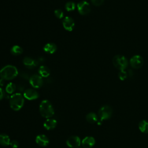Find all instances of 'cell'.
<instances>
[{"label":"cell","instance_id":"1","mask_svg":"<svg viewBox=\"0 0 148 148\" xmlns=\"http://www.w3.org/2000/svg\"><path fill=\"white\" fill-rule=\"evenodd\" d=\"M18 70L17 68L12 65L5 66L0 71V76L3 80H12L18 75Z\"/></svg>","mask_w":148,"mask_h":148},{"label":"cell","instance_id":"2","mask_svg":"<svg viewBox=\"0 0 148 148\" xmlns=\"http://www.w3.org/2000/svg\"><path fill=\"white\" fill-rule=\"evenodd\" d=\"M39 112L40 115L45 118L51 117L54 114V110L52 104L49 100H43L39 105Z\"/></svg>","mask_w":148,"mask_h":148},{"label":"cell","instance_id":"3","mask_svg":"<svg viewBox=\"0 0 148 148\" xmlns=\"http://www.w3.org/2000/svg\"><path fill=\"white\" fill-rule=\"evenodd\" d=\"M24 96L18 92L12 95L9 100L10 108L14 111L20 110L23 108L24 103Z\"/></svg>","mask_w":148,"mask_h":148},{"label":"cell","instance_id":"4","mask_svg":"<svg viewBox=\"0 0 148 148\" xmlns=\"http://www.w3.org/2000/svg\"><path fill=\"white\" fill-rule=\"evenodd\" d=\"M113 65L120 71H124L128 65L127 59L122 55H116L113 58Z\"/></svg>","mask_w":148,"mask_h":148},{"label":"cell","instance_id":"5","mask_svg":"<svg viewBox=\"0 0 148 148\" xmlns=\"http://www.w3.org/2000/svg\"><path fill=\"white\" fill-rule=\"evenodd\" d=\"M112 109L108 105L102 106L98 111V116L101 121L109 119L112 115Z\"/></svg>","mask_w":148,"mask_h":148},{"label":"cell","instance_id":"6","mask_svg":"<svg viewBox=\"0 0 148 148\" xmlns=\"http://www.w3.org/2000/svg\"><path fill=\"white\" fill-rule=\"evenodd\" d=\"M77 8L79 13L82 15H87L91 11L90 4L85 1L79 2L77 4Z\"/></svg>","mask_w":148,"mask_h":148},{"label":"cell","instance_id":"7","mask_svg":"<svg viewBox=\"0 0 148 148\" xmlns=\"http://www.w3.org/2000/svg\"><path fill=\"white\" fill-rule=\"evenodd\" d=\"M29 83L32 87L35 88H40L43 83L42 77L39 75H33L29 78Z\"/></svg>","mask_w":148,"mask_h":148},{"label":"cell","instance_id":"8","mask_svg":"<svg viewBox=\"0 0 148 148\" xmlns=\"http://www.w3.org/2000/svg\"><path fill=\"white\" fill-rule=\"evenodd\" d=\"M130 65L134 69L140 68L143 64V60L140 56L135 55L132 57L130 60Z\"/></svg>","mask_w":148,"mask_h":148},{"label":"cell","instance_id":"9","mask_svg":"<svg viewBox=\"0 0 148 148\" xmlns=\"http://www.w3.org/2000/svg\"><path fill=\"white\" fill-rule=\"evenodd\" d=\"M80 139L77 136H71L66 141V145L71 148H76L80 145Z\"/></svg>","mask_w":148,"mask_h":148},{"label":"cell","instance_id":"10","mask_svg":"<svg viewBox=\"0 0 148 148\" xmlns=\"http://www.w3.org/2000/svg\"><path fill=\"white\" fill-rule=\"evenodd\" d=\"M62 25L65 29L68 31H72L75 28V21L71 17L66 16L62 20Z\"/></svg>","mask_w":148,"mask_h":148},{"label":"cell","instance_id":"11","mask_svg":"<svg viewBox=\"0 0 148 148\" xmlns=\"http://www.w3.org/2000/svg\"><path fill=\"white\" fill-rule=\"evenodd\" d=\"M23 96L28 100H34L38 98L39 95L35 89L28 88L24 91Z\"/></svg>","mask_w":148,"mask_h":148},{"label":"cell","instance_id":"12","mask_svg":"<svg viewBox=\"0 0 148 148\" xmlns=\"http://www.w3.org/2000/svg\"><path fill=\"white\" fill-rule=\"evenodd\" d=\"M35 142L39 146L41 147H45L49 143V140L47 136L43 134H40L36 136Z\"/></svg>","mask_w":148,"mask_h":148},{"label":"cell","instance_id":"13","mask_svg":"<svg viewBox=\"0 0 148 148\" xmlns=\"http://www.w3.org/2000/svg\"><path fill=\"white\" fill-rule=\"evenodd\" d=\"M23 62L27 68L29 69H32L38 65L39 61L37 60L32 59V58L29 57H26L23 59Z\"/></svg>","mask_w":148,"mask_h":148},{"label":"cell","instance_id":"14","mask_svg":"<svg viewBox=\"0 0 148 148\" xmlns=\"http://www.w3.org/2000/svg\"><path fill=\"white\" fill-rule=\"evenodd\" d=\"M95 143V139L92 136H86L82 141V145L84 148H91Z\"/></svg>","mask_w":148,"mask_h":148},{"label":"cell","instance_id":"15","mask_svg":"<svg viewBox=\"0 0 148 148\" xmlns=\"http://www.w3.org/2000/svg\"><path fill=\"white\" fill-rule=\"evenodd\" d=\"M57 124V122L55 119L49 118V119H47L46 121L44 122L43 127L47 130H51L56 128Z\"/></svg>","mask_w":148,"mask_h":148},{"label":"cell","instance_id":"16","mask_svg":"<svg viewBox=\"0 0 148 148\" xmlns=\"http://www.w3.org/2000/svg\"><path fill=\"white\" fill-rule=\"evenodd\" d=\"M57 47L55 43H48L45 45L43 47V50L47 53L53 54L57 51Z\"/></svg>","mask_w":148,"mask_h":148},{"label":"cell","instance_id":"17","mask_svg":"<svg viewBox=\"0 0 148 148\" xmlns=\"http://www.w3.org/2000/svg\"><path fill=\"white\" fill-rule=\"evenodd\" d=\"M39 73L42 77H47L50 74V70L47 66L42 65L39 68Z\"/></svg>","mask_w":148,"mask_h":148},{"label":"cell","instance_id":"18","mask_svg":"<svg viewBox=\"0 0 148 148\" xmlns=\"http://www.w3.org/2000/svg\"><path fill=\"white\" fill-rule=\"evenodd\" d=\"M10 140L9 136L5 134H0V145L3 146H7L10 145Z\"/></svg>","mask_w":148,"mask_h":148},{"label":"cell","instance_id":"19","mask_svg":"<svg viewBox=\"0 0 148 148\" xmlns=\"http://www.w3.org/2000/svg\"><path fill=\"white\" fill-rule=\"evenodd\" d=\"M86 119L87 121L89 123L93 124L98 121V117L95 113L90 112L86 115Z\"/></svg>","mask_w":148,"mask_h":148},{"label":"cell","instance_id":"20","mask_svg":"<svg viewBox=\"0 0 148 148\" xmlns=\"http://www.w3.org/2000/svg\"><path fill=\"white\" fill-rule=\"evenodd\" d=\"M139 130L147 134L148 133V122L146 120H142L138 124Z\"/></svg>","mask_w":148,"mask_h":148},{"label":"cell","instance_id":"21","mask_svg":"<svg viewBox=\"0 0 148 148\" xmlns=\"http://www.w3.org/2000/svg\"><path fill=\"white\" fill-rule=\"evenodd\" d=\"M23 52V49L21 47L18 45H14L10 49V53L14 56H19Z\"/></svg>","mask_w":148,"mask_h":148},{"label":"cell","instance_id":"22","mask_svg":"<svg viewBox=\"0 0 148 148\" xmlns=\"http://www.w3.org/2000/svg\"><path fill=\"white\" fill-rule=\"evenodd\" d=\"M16 89V86L15 85L14 83H9L5 88L6 91L8 93V94H12L13 92H14L15 91Z\"/></svg>","mask_w":148,"mask_h":148},{"label":"cell","instance_id":"23","mask_svg":"<svg viewBox=\"0 0 148 148\" xmlns=\"http://www.w3.org/2000/svg\"><path fill=\"white\" fill-rule=\"evenodd\" d=\"M75 8H76V4L74 2H72V1H69L66 2L65 5V8L66 10L68 12L74 10L75 9Z\"/></svg>","mask_w":148,"mask_h":148},{"label":"cell","instance_id":"24","mask_svg":"<svg viewBox=\"0 0 148 148\" xmlns=\"http://www.w3.org/2000/svg\"><path fill=\"white\" fill-rule=\"evenodd\" d=\"M54 14L56 16V17H57L58 18H62L64 17V13L62 12V10L60 9H57L54 10Z\"/></svg>","mask_w":148,"mask_h":148},{"label":"cell","instance_id":"25","mask_svg":"<svg viewBox=\"0 0 148 148\" xmlns=\"http://www.w3.org/2000/svg\"><path fill=\"white\" fill-rule=\"evenodd\" d=\"M119 78L121 80H124L128 77V73L125 71H120L118 74Z\"/></svg>","mask_w":148,"mask_h":148},{"label":"cell","instance_id":"26","mask_svg":"<svg viewBox=\"0 0 148 148\" xmlns=\"http://www.w3.org/2000/svg\"><path fill=\"white\" fill-rule=\"evenodd\" d=\"M91 1L94 6H99L103 3L104 0H91Z\"/></svg>","mask_w":148,"mask_h":148},{"label":"cell","instance_id":"27","mask_svg":"<svg viewBox=\"0 0 148 148\" xmlns=\"http://www.w3.org/2000/svg\"><path fill=\"white\" fill-rule=\"evenodd\" d=\"M9 145L12 148H17L18 146V142L16 140H12V141H10Z\"/></svg>","mask_w":148,"mask_h":148},{"label":"cell","instance_id":"28","mask_svg":"<svg viewBox=\"0 0 148 148\" xmlns=\"http://www.w3.org/2000/svg\"><path fill=\"white\" fill-rule=\"evenodd\" d=\"M4 97V91L3 90V89L0 87V100H1Z\"/></svg>","mask_w":148,"mask_h":148},{"label":"cell","instance_id":"29","mask_svg":"<svg viewBox=\"0 0 148 148\" xmlns=\"http://www.w3.org/2000/svg\"><path fill=\"white\" fill-rule=\"evenodd\" d=\"M76 148H82V147H76Z\"/></svg>","mask_w":148,"mask_h":148}]
</instances>
